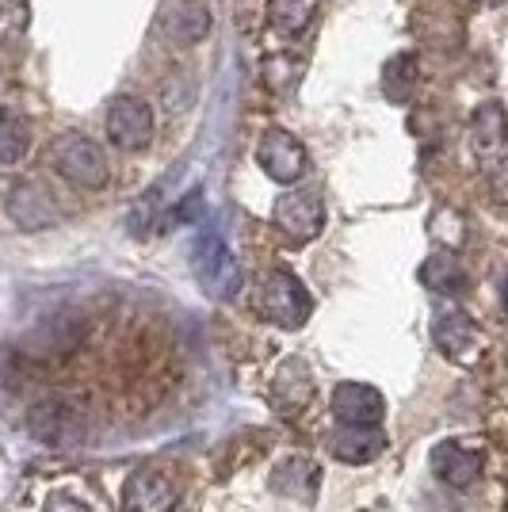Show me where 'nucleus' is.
<instances>
[{"label": "nucleus", "mask_w": 508, "mask_h": 512, "mask_svg": "<svg viewBox=\"0 0 508 512\" xmlns=\"http://www.w3.org/2000/svg\"><path fill=\"white\" fill-rule=\"evenodd\" d=\"M256 306L260 314L279 325V329H302L306 318L314 314V299L310 291L302 287V279L287 268H268L260 276V287H256Z\"/></svg>", "instance_id": "f257e3e1"}, {"label": "nucleus", "mask_w": 508, "mask_h": 512, "mask_svg": "<svg viewBox=\"0 0 508 512\" xmlns=\"http://www.w3.org/2000/svg\"><path fill=\"white\" fill-rule=\"evenodd\" d=\"M27 432H31V440H39L43 448L62 451V448L85 444L88 425L77 402H69V398H43V402H35L31 413H27Z\"/></svg>", "instance_id": "f03ea898"}, {"label": "nucleus", "mask_w": 508, "mask_h": 512, "mask_svg": "<svg viewBox=\"0 0 508 512\" xmlns=\"http://www.w3.org/2000/svg\"><path fill=\"white\" fill-rule=\"evenodd\" d=\"M50 161H54V169L62 172L69 184H77V188H85V192H96V188H104L107 176H111V165H107L104 150L85 138V134H62L54 146H50Z\"/></svg>", "instance_id": "7ed1b4c3"}, {"label": "nucleus", "mask_w": 508, "mask_h": 512, "mask_svg": "<svg viewBox=\"0 0 508 512\" xmlns=\"http://www.w3.org/2000/svg\"><path fill=\"white\" fill-rule=\"evenodd\" d=\"M195 279L218 302H230L241 291V268L233 260L230 245L218 234H203L195 241Z\"/></svg>", "instance_id": "20e7f679"}, {"label": "nucleus", "mask_w": 508, "mask_h": 512, "mask_svg": "<svg viewBox=\"0 0 508 512\" xmlns=\"http://www.w3.org/2000/svg\"><path fill=\"white\" fill-rule=\"evenodd\" d=\"M256 161H260L264 176H272L276 184H298L310 169L306 146L287 130H268L260 138V146H256Z\"/></svg>", "instance_id": "39448f33"}, {"label": "nucleus", "mask_w": 508, "mask_h": 512, "mask_svg": "<svg viewBox=\"0 0 508 512\" xmlns=\"http://www.w3.org/2000/svg\"><path fill=\"white\" fill-rule=\"evenodd\" d=\"M272 218H276L283 234L302 245V241H314L325 230V203L314 192H287L276 199Z\"/></svg>", "instance_id": "423d86ee"}, {"label": "nucleus", "mask_w": 508, "mask_h": 512, "mask_svg": "<svg viewBox=\"0 0 508 512\" xmlns=\"http://www.w3.org/2000/svg\"><path fill=\"white\" fill-rule=\"evenodd\" d=\"M180 501V486L165 470H134L123 482V505L127 512H172Z\"/></svg>", "instance_id": "0eeeda50"}, {"label": "nucleus", "mask_w": 508, "mask_h": 512, "mask_svg": "<svg viewBox=\"0 0 508 512\" xmlns=\"http://www.w3.org/2000/svg\"><path fill=\"white\" fill-rule=\"evenodd\" d=\"M107 134L119 150H142L153 134V107L142 96H119L107 107Z\"/></svg>", "instance_id": "6e6552de"}, {"label": "nucleus", "mask_w": 508, "mask_h": 512, "mask_svg": "<svg viewBox=\"0 0 508 512\" xmlns=\"http://www.w3.org/2000/svg\"><path fill=\"white\" fill-rule=\"evenodd\" d=\"M8 218L20 230H46V226H54L62 218V211H58V199L46 184L23 180L8 192Z\"/></svg>", "instance_id": "1a4fd4ad"}, {"label": "nucleus", "mask_w": 508, "mask_h": 512, "mask_svg": "<svg viewBox=\"0 0 508 512\" xmlns=\"http://www.w3.org/2000/svg\"><path fill=\"white\" fill-rule=\"evenodd\" d=\"M329 409L340 425L375 428L386 417V398L367 383H340L329 398Z\"/></svg>", "instance_id": "9d476101"}, {"label": "nucleus", "mask_w": 508, "mask_h": 512, "mask_svg": "<svg viewBox=\"0 0 508 512\" xmlns=\"http://www.w3.org/2000/svg\"><path fill=\"white\" fill-rule=\"evenodd\" d=\"M482 467H486V455L474 448H466L459 440H444L432 448V470L436 478L455 486V490H470L478 478H482Z\"/></svg>", "instance_id": "9b49d317"}, {"label": "nucleus", "mask_w": 508, "mask_h": 512, "mask_svg": "<svg viewBox=\"0 0 508 512\" xmlns=\"http://www.w3.org/2000/svg\"><path fill=\"white\" fill-rule=\"evenodd\" d=\"M432 337H436V344H440V352H444L447 360L474 363L482 356V333H478V325L466 318L463 310L440 314L436 325H432Z\"/></svg>", "instance_id": "f8f14e48"}, {"label": "nucleus", "mask_w": 508, "mask_h": 512, "mask_svg": "<svg viewBox=\"0 0 508 512\" xmlns=\"http://www.w3.org/2000/svg\"><path fill=\"white\" fill-rule=\"evenodd\" d=\"M470 142H474L482 169L501 184V165H505V115H501V104H486L474 115Z\"/></svg>", "instance_id": "ddd939ff"}, {"label": "nucleus", "mask_w": 508, "mask_h": 512, "mask_svg": "<svg viewBox=\"0 0 508 512\" xmlns=\"http://www.w3.org/2000/svg\"><path fill=\"white\" fill-rule=\"evenodd\" d=\"M268 398H272V406H276L279 413H298V409H306L310 398H314V375H310V367L298 360V356H287V360L276 367V375H272Z\"/></svg>", "instance_id": "4468645a"}, {"label": "nucleus", "mask_w": 508, "mask_h": 512, "mask_svg": "<svg viewBox=\"0 0 508 512\" xmlns=\"http://www.w3.org/2000/svg\"><path fill=\"white\" fill-rule=\"evenodd\" d=\"M272 493L279 497H291V501H314L318 497V486H321V470L318 463H310V459H302V455H291V459H283L276 470H272Z\"/></svg>", "instance_id": "2eb2a0df"}, {"label": "nucleus", "mask_w": 508, "mask_h": 512, "mask_svg": "<svg viewBox=\"0 0 508 512\" xmlns=\"http://www.w3.org/2000/svg\"><path fill=\"white\" fill-rule=\"evenodd\" d=\"M386 448V436L375 428H352L344 425L333 436V455H337L340 463H348V467H363V463H375Z\"/></svg>", "instance_id": "dca6fc26"}, {"label": "nucleus", "mask_w": 508, "mask_h": 512, "mask_svg": "<svg viewBox=\"0 0 508 512\" xmlns=\"http://www.w3.org/2000/svg\"><path fill=\"white\" fill-rule=\"evenodd\" d=\"M314 16H318V0H272L268 4V20L283 39L302 35L314 23Z\"/></svg>", "instance_id": "f3484780"}, {"label": "nucleus", "mask_w": 508, "mask_h": 512, "mask_svg": "<svg viewBox=\"0 0 508 512\" xmlns=\"http://www.w3.org/2000/svg\"><path fill=\"white\" fill-rule=\"evenodd\" d=\"M421 283L424 287H432V291H463L466 287V272L463 264H459V256L451 253H436L428 256L421 264Z\"/></svg>", "instance_id": "a211bd4d"}, {"label": "nucleus", "mask_w": 508, "mask_h": 512, "mask_svg": "<svg viewBox=\"0 0 508 512\" xmlns=\"http://www.w3.org/2000/svg\"><path fill=\"white\" fill-rule=\"evenodd\" d=\"M27 146H31L27 123H23L20 115H12V111H0V169L20 165Z\"/></svg>", "instance_id": "6ab92c4d"}, {"label": "nucleus", "mask_w": 508, "mask_h": 512, "mask_svg": "<svg viewBox=\"0 0 508 512\" xmlns=\"http://www.w3.org/2000/svg\"><path fill=\"white\" fill-rule=\"evenodd\" d=\"M169 31L176 35V43H184V46L203 43V35L211 31V12H207V4H199V0L184 4V8L176 12V20L169 23Z\"/></svg>", "instance_id": "aec40b11"}, {"label": "nucleus", "mask_w": 508, "mask_h": 512, "mask_svg": "<svg viewBox=\"0 0 508 512\" xmlns=\"http://www.w3.org/2000/svg\"><path fill=\"white\" fill-rule=\"evenodd\" d=\"M413 85H417V58H413V54H398V58H390L386 77H382L386 96H390L394 104H405V100H409V92H413Z\"/></svg>", "instance_id": "412c9836"}, {"label": "nucleus", "mask_w": 508, "mask_h": 512, "mask_svg": "<svg viewBox=\"0 0 508 512\" xmlns=\"http://www.w3.org/2000/svg\"><path fill=\"white\" fill-rule=\"evenodd\" d=\"M43 512H88V505L77 497H50Z\"/></svg>", "instance_id": "4be33fe9"}, {"label": "nucleus", "mask_w": 508, "mask_h": 512, "mask_svg": "<svg viewBox=\"0 0 508 512\" xmlns=\"http://www.w3.org/2000/svg\"><path fill=\"white\" fill-rule=\"evenodd\" d=\"M478 4H489V8H497V4H505V0H478Z\"/></svg>", "instance_id": "5701e85b"}]
</instances>
